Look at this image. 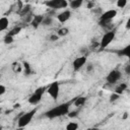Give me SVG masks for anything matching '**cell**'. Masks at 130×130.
<instances>
[{
	"label": "cell",
	"mask_w": 130,
	"mask_h": 130,
	"mask_svg": "<svg viewBox=\"0 0 130 130\" xmlns=\"http://www.w3.org/2000/svg\"><path fill=\"white\" fill-rule=\"evenodd\" d=\"M1 113H2V109L0 108V115H1Z\"/></svg>",
	"instance_id": "cell-35"
},
{
	"label": "cell",
	"mask_w": 130,
	"mask_h": 130,
	"mask_svg": "<svg viewBox=\"0 0 130 130\" xmlns=\"http://www.w3.org/2000/svg\"><path fill=\"white\" fill-rule=\"evenodd\" d=\"M127 5V0H118L117 1V6L119 8H124Z\"/></svg>",
	"instance_id": "cell-24"
},
{
	"label": "cell",
	"mask_w": 130,
	"mask_h": 130,
	"mask_svg": "<svg viewBox=\"0 0 130 130\" xmlns=\"http://www.w3.org/2000/svg\"><path fill=\"white\" fill-rule=\"evenodd\" d=\"M86 61H87V59H86L85 56H80V57L75 58V59L73 60V62H72V68H73V70H74V71L80 70V69L85 65Z\"/></svg>",
	"instance_id": "cell-9"
},
{
	"label": "cell",
	"mask_w": 130,
	"mask_h": 130,
	"mask_svg": "<svg viewBox=\"0 0 130 130\" xmlns=\"http://www.w3.org/2000/svg\"><path fill=\"white\" fill-rule=\"evenodd\" d=\"M82 4H83V1L82 0H72V1H70L68 3V5L70 6V8H73V9L79 8Z\"/></svg>",
	"instance_id": "cell-16"
},
{
	"label": "cell",
	"mask_w": 130,
	"mask_h": 130,
	"mask_svg": "<svg viewBox=\"0 0 130 130\" xmlns=\"http://www.w3.org/2000/svg\"><path fill=\"white\" fill-rule=\"evenodd\" d=\"M52 23V17L51 16H44V19H43V22L42 24L43 25H50Z\"/></svg>",
	"instance_id": "cell-22"
},
{
	"label": "cell",
	"mask_w": 130,
	"mask_h": 130,
	"mask_svg": "<svg viewBox=\"0 0 130 130\" xmlns=\"http://www.w3.org/2000/svg\"><path fill=\"white\" fill-rule=\"evenodd\" d=\"M43 19H44V16H43V15H35V16L32 17V19H31V21H30V24H31L35 28H37L39 25L42 24Z\"/></svg>",
	"instance_id": "cell-11"
},
{
	"label": "cell",
	"mask_w": 130,
	"mask_h": 130,
	"mask_svg": "<svg viewBox=\"0 0 130 130\" xmlns=\"http://www.w3.org/2000/svg\"><path fill=\"white\" fill-rule=\"evenodd\" d=\"M58 38H59V37H58L57 35H52V36L50 37V40H51L52 42H55V41H57V40H58Z\"/></svg>",
	"instance_id": "cell-29"
},
{
	"label": "cell",
	"mask_w": 130,
	"mask_h": 130,
	"mask_svg": "<svg viewBox=\"0 0 130 130\" xmlns=\"http://www.w3.org/2000/svg\"><path fill=\"white\" fill-rule=\"evenodd\" d=\"M36 113H37V109H32V110H30V111H28V112L22 114V115L18 118L17 126H18L19 128H23V127L27 126V125L30 123V121L32 120V118H34V116L36 115Z\"/></svg>",
	"instance_id": "cell-2"
},
{
	"label": "cell",
	"mask_w": 130,
	"mask_h": 130,
	"mask_svg": "<svg viewBox=\"0 0 130 130\" xmlns=\"http://www.w3.org/2000/svg\"><path fill=\"white\" fill-rule=\"evenodd\" d=\"M119 96H120L119 94H117V93H115V92H114V93L110 96V101H111V102H115V101H117V100L119 99Z\"/></svg>",
	"instance_id": "cell-27"
},
{
	"label": "cell",
	"mask_w": 130,
	"mask_h": 130,
	"mask_svg": "<svg viewBox=\"0 0 130 130\" xmlns=\"http://www.w3.org/2000/svg\"><path fill=\"white\" fill-rule=\"evenodd\" d=\"M46 6L53 9H62L68 6V2L66 0H50L45 2Z\"/></svg>",
	"instance_id": "cell-8"
},
{
	"label": "cell",
	"mask_w": 130,
	"mask_h": 130,
	"mask_svg": "<svg viewBox=\"0 0 130 130\" xmlns=\"http://www.w3.org/2000/svg\"><path fill=\"white\" fill-rule=\"evenodd\" d=\"M19 13H20L21 16H26L27 14H29V13H30V5H29V4H26V5L22 6V7L20 8Z\"/></svg>",
	"instance_id": "cell-18"
},
{
	"label": "cell",
	"mask_w": 130,
	"mask_h": 130,
	"mask_svg": "<svg viewBox=\"0 0 130 130\" xmlns=\"http://www.w3.org/2000/svg\"><path fill=\"white\" fill-rule=\"evenodd\" d=\"M22 67H23V69H24V74H25V75L31 74V68H30V65H29L27 62H23V63H22Z\"/></svg>",
	"instance_id": "cell-20"
},
{
	"label": "cell",
	"mask_w": 130,
	"mask_h": 130,
	"mask_svg": "<svg viewBox=\"0 0 130 130\" xmlns=\"http://www.w3.org/2000/svg\"><path fill=\"white\" fill-rule=\"evenodd\" d=\"M116 53H117V55L119 57H122V56L129 57L130 56V45H127L123 49H119L118 51H116Z\"/></svg>",
	"instance_id": "cell-12"
},
{
	"label": "cell",
	"mask_w": 130,
	"mask_h": 130,
	"mask_svg": "<svg viewBox=\"0 0 130 130\" xmlns=\"http://www.w3.org/2000/svg\"><path fill=\"white\" fill-rule=\"evenodd\" d=\"M22 68V65H20L19 63H13V70L15 72H20Z\"/></svg>",
	"instance_id": "cell-25"
},
{
	"label": "cell",
	"mask_w": 130,
	"mask_h": 130,
	"mask_svg": "<svg viewBox=\"0 0 130 130\" xmlns=\"http://www.w3.org/2000/svg\"><path fill=\"white\" fill-rule=\"evenodd\" d=\"M122 77V72L119 70V69H113L109 72V74L107 75L106 77V81L108 84H111V85H114L116 84Z\"/></svg>",
	"instance_id": "cell-6"
},
{
	"label": "cell",
	"mask_w": 130,
	"mask_h": 130,
	"mask_svg": "<svg viewBox=\"0 0 130 130\" xmlns=\"http://www.w3.org/2000/svg\"><path fill=\"white\" fill-rule=\"evenodd\" d=\"M86 103V98L85 96H77L74 101H73V105L76 108H80L82 106H84V104Z\"/></svg>",
	"instance_id": "cell-14"
},
{
	"label": "cell",
	"mask_w": 130,
	"mask_h": 130,
	"mask_svg": "<svg viewBox=\"0 0 130 130\" xmlns=\"http://www.w3.org/2000/svg\"><path fill=\"white\" fill-rule=\"evenodd\" d=\"M4 44H6V45H9V44H12L13 43V41H14V39L12 38V37H9V36H5L4 37Z\"/></svg>",
	"instance_id": "cell-23"
},
{
	"label": "cell",
	"mask_w": 130,
	"mask_h": 130,
	"mask_svg": "<svg viewBox=\"0 0 130 130\" xmlns=\"http://www.w3.org/2000/svg\"><path fill=\"white\" fill-rule=\"evenodd\" d=\"M125 72H126V74H130V65H129V64L126 65V67H125Z\"/></svg>",
	"instance_id": "cell-30"
},
{
	"label": "cell",
	"mask_w": 130,
	"mask_h": 130,
	"mask_svg": "<svg viewBox=\"0 0 130 130\" xmlns=\"http://www.w3.org/2000/svg\"><path fill=\"white\" fill-rule=\"evenodd\" d=\"M92 6H93V3H92V2H90V3L87 4V7H88V8H91Z\"/></svg>",
	"instance_id": "cell-33"
},
{
	"label": "cell",
	"mask_w": 130,
	"mask_h": 130,
	"mask_svg": "<svg viewBox=\"0 0 130 130\" xmlns=\"http://www.w3.org/2000/svg\"><path fill=\"white\" fill-rule=\"evenodd\" d=\"M71 17V11L70 10H64L62 12H60L58 15H57V19L59 22L61 23H65L66 21L69 20V18Z\"/></svg>",
	"instance_id": "cell-10"
},
{
	"label": "cell",
	"mask_w": 130,
	"mask_h": 130,
	"mask_svg": "<svg viewBox=\"0 0 130 130\" xmlns=\"http://www.w3.org/2000/svg\"><path fill=\"white\" fill-rule=\"evenodd\" d=\"M68 34H69V29L67 27H62L57 31V36L58 37H64V36H67Z\"/></svg>",
	"instance_id": "cell-21"
},
{
	"label": "cell",
	"mask_w": 130,
	"mask_h": 130,
	"mask_svg": "<svg viewBox=\"0 0 130 130\" xmlns=\"http://www.w3.org/2000/svg\"><path fill=\"white\" fill-rule=\"evenodd\" d=\"M115 37H116L115 30H109L106 34H104V36L102 37V40H101L100 50H105L115 40Z\"/></svg>",
	"instance_id": "cell-4"
},
{
	"label": "cell",
	"mask_w": 130,
	"mask_h": 130,
	"mask_svg": "<svg viewBox=\"0 0 130 130\" xmlns=\"http://www.w3.org/2000/svg\"><path fill=\"white\" fill-rule=\"evenodd\" d=\"M45 90H46V87H45V86H40V87H38V88L31 93V95L28 98V103H29L30 105H37V104H39V103L41 102L43 95H44Z\"/></svg>",
	"instance_id": "cell-5"
},
{
	"label": "cell",
	"mask_w": 130,
	"mask_h": 130,
	"mask_svg": "<svg viewBox=\"0 0 130 130\" xmlns=\"http://www.w3.org/2000/svg\"><path fill=\"white\" fill-rule=\"evenodd\" d=\"M0 130H2V127H0Z\"/></svg>",
	"instance_id": "cell-36"
},
{
	"label": "cell",
	"mask_w": 130,
	"mask_h": 130,
	"mask_svg": "<svg viewBox=\"0 0 130 130\" xmlns=\"http://www.w3.org/2000/svg\"><path fill=\"white\" fill-rule=\"evenodd\" d=\"M47 91L49 93V95L54 100L56 101L59 96V93H60V84L58 81H54L52 82L48 87H47Z\"/></svg>",
	"instance_id": "cell-7"
},
{
	"label": "cell",
	"mask_w": 130,
	"mask_h": 130,
	"mask_svg": "<svg viewBox=\"0 0 130 130\" xmlns=\"http://www.w3.org/2000/svg\"><path fill=\"white\" fill-rule=\"evenodd\" d=\"M127 89V84L126 83H124V82H122V83H120L119 85H117L116 87H115V93H117V94H122L125 90Z\"/></svg>",
	"instance_id": "cell-15"
},
{
	"label": "cell",
	"mask_w": 130,
	"mask_h": 130,
	"mask_svg": "<svg viewBox=\"0 0 130 130\" xmlns=\"http://www.w3.org/2000/svg\"><path fill=\"white\" fill-rule=\"evenodd\" d=\"M88 130H100L99 128H91V129H88Z\"/></svg>",
	"instance_id": "cell-34"
},
{
	"label": "cell",
	"mask_w": 130,
	"mask_h": 130,
	"mask_svg": "<svg viewBox=\"0 0 130 130\" xmlns=\"http://www.w3.org/2000/svg\"><path fill=\"white\" fill-rule=\"evenodd\" d=\"M5 91H6V87L3 84H0V96L3 95L5 93Z\"/></svg>",
	"instance_id": "cell-28"
},
{
	"label": "cell",
	"mask_w": 130,
	"mask_h": 130,
	"mask_svg": "<svg viewBox=\"0 0 130 130\" xmlns=\"http://www.w3.org/2000/svg\"><path fill=\"white\" fill-rule=\"evenodd\" d=\"M117 15V10L116 9H109L105 12H103L100 16V24L101 25H106L112 21V19L115 18Z\"/></svg>",
	"instance_id": "cell-3"
},
{
	"label": "cell",
	"mask_w": 130,
	"mask_h": 130,
	"mask_svg": "<svg viewBox=\"0 0 130 130\" xmlns=\"http://www.w3.org/2000/svg\"><path fill=\"white\" fill-rule=\"evenodd\" d=\"M93 69V66H92V64H89L88 66H87V71H91Z\"/></svg>",
	"instance_id": "cell-31"
},
{
	"label": "cell",
	"mask_w": 130,
	"mask_h": 130,
	"mask_svg": "<svg viewBox=\"0 0 130 130\" xmlns=\"http://www.w3.org/2000/svg\"><path fill=\"white\" fill-rule=\"evenodd\" d=\"M126 27H127V28H129V27H130V18H128V20H127V24H126Z\"/></svg>",
	"instance_id": "cell-32"
},
{
	"label": "cell",
	"mask_w": 130,
	"mask_h": 130,
	"mask_svg": "<svg viewBox=\"0 0 130 130\" xmlns=\"http://www.w3.org/2000/svg\"><path fill=\"white\" fill-rule=\"evenodd\" d=\"M8 25H9V20L6 16H3V17H0V32L1 31H4L8 28Z\"/></svg>",
	"instance_id": "cell-13"
},
{
	"label": "cell",
	"mask_w": 130,
	"mask_h": 130,
	"mask_svg": "<svg viewBox=\"0 0 130 130\" xmlns=\"http://www.w3.org/2000/svg\"><path fill=\"white\" fill-rule=\"evenodd\" d=\"M68 115V117H70V118H75L77 115H78V110H76V111H69V113L67 114Z\"/></svg>",
	"instance_id": "cell-26"
},
{
	"label": "cell",
	"mask_w": 130,
	"mask_h": 130,
	"mask_svg": "<svg viewBox=\"0 0 130 130\" xmlns=\"http://www.w3.org/2000/svg\"><path fill=\"white\" fill-rule=\"evenodd\" d=\"M70 105H71V103L67 102V103H63V104H60L58 106H55L54 108L47 111L45 113V116L49 119H55V118L67 115L70 111Z\"/></svg>",
	"instance_id": "cell-1"
},
{
	"label": "cell",
	"mask_w": 130,
	"mask_h": 130,
	"mask_svg": "<svg viewBox=\"0 0 130 130\" xmlns=\"http://www.w3.org/2000/svg\"><path fill=\"white\" fill-rule=\"evenodd\" d=\"M66 130H77L78 129V124L76 122H69L66 127H65Z\"/></svg>",
	"instance_id": "cell-19"
},
{
	"label": "cell",
	"mask_w": 130,
	"mask_h": 130,
	"mask_svg": "<svg viewBox=\"0 0 130 130\" xmlns=\"http://www.w3.org/2000/svg\"><path fill=\"white\" fill-rule=\"evenodd\" d=\"M21 31V26H14L13 28H11L6 35L7 36H9V37H12V38H14V36H17L19 32Z\"/></svg>",
	"instance_id": "cell-17"
}]
</instances>
